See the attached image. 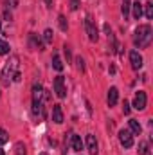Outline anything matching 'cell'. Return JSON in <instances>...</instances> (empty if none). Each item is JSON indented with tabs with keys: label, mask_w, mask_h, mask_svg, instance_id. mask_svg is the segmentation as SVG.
Wrapping results in <instances>:
<instances>
[{
	"label": "cell",
	"mask_w": 153,
	"mask_h": 155,
	"mask_svg": "<svg viewBox=\"0 0 153 155\" xmlns=\"http://www.w3.org/2000/svg\"><path fill=\"white\" fill-rule=\"evenodd\" d=\"M151 27L148 25V24H144V25H139L137 29H135V36H133V41H135V45L141 49V47H148L150 43H151Z\"/></svg>",
	"instance_id": "6da1fadb"
},
{
	"label": "cell",
	"mask_w": 153,
	"mask_h": 155,
	"mask_svg": "<svg viewBox=\"0 0 153 155\" xmlns=\"http://www.w3.org/2000/svg\"><path fill=\"white\" fill-rule=\"evenodd\" d=\"M18 56H11L7 61H5V65H4V69H2V72H0V78H2V85H9L11 83V78L15 76V72H16V69H18Z\"/></svg>",
	"instance_id": "7a4b0ae2"
},
{
	"label": "cell",
	"mask_w": 153,
	"mask_h": 155,
	"mask_svg": "<svg viewBox=\"0 0 153 155\" xmlns=\"http://www.w3.org/2000/svg\"><path fill=\"white\" fill-rule=\"evenodd\" d=\"M85 27H86V35L90 41H97L99 40V33H97V27H96V22L90 15H86V20H85Z\"/></svg>",
	"instance_id": "3957f363"
},
{
	"label": "cell",
	"mask_w": 153,
	"mask_h": 155,
	"mask_svg": "<svg viewBox=\"0 0 153 155\" xmlns=\"http://www.w3.org/2000/svg\"><path fill=\"white\" fill-rule=\"evenodd\" d=\"M146 105H148V96H146V92H144V90H139V92L135 94L133 107H135L137 110H144V108H146Z\"/></svg>",
	"instance_id": "277c9868"
},
{
	"label": "cell",
	"mask_w": 153,
	"mask_h": 155,
	"mask_svg": "<svg viewBox=\"0 0 153 155\" xmlns=\"http://www.w3.org/2000/svg\"><path fill=\"white\" fill-rule=\"evenodd\" d=\"M119 143L124 148H132L133 146V134L130 130H121L119 132Z\"/></svg>",
	"instance_id": "5b68a950"
},
{
	"label": "cell",
	"mask_w": 153,
	"mask_h": 155,
	"mask_svg": "<svg viewBox=\"0 0 153 155\" xmlns=\"http://www.w3.org/2000/svg\"><path fill=\"white\" fill-rule=\"evenodd\" d=\"M54 92L61 99L67 96V88H65V79H63V76H56V79H54Z\"/></svg>",
	"instance_id": "8992f818"
},
{
	"label": "cell",
	"mask_w": 153,
	"mask_h": 155,
	"mask_svg": "<svg viewBox=\"0 0 153 155\" xmlns=\"http://www.w3.org/2000/svg\"><path fill=\"white\" fill-rule=\"evenodd\" d=\"M86 150H88V153H90V155H97V153H99L97 141H96V137H94L92 134H88V135H86Z\"/></svg>",
	"instance_id": "52a82bcc"
},
{
	"label": "cell",
	"mask_w": 153,
	"mask_h": 155,
	"mask_svg": "<svg viewBox=\"0 0 153 155\" xmlns=\"http://www.w3.org/2000/svg\"><path fill=\"white\" fill-rule=\"evenodd\" d=\"M130 61H132V67L135 71H139L142 67V56L139 54V51H132L130 52Z\"/></svg>",
	"instance_id": "ba28073f"
},
{
	"label": "cell",
	"mask_w": 153,
	"mask_h": 155,
	"mask_svg": "<svg viewBox=\"0 0 153 155\" xmlns=\"http://www.w3.org/2000/svg\"><path fill=\"white\" fill-rule=\"evenodd\" d=\"M52 121L56 124H61L63 123V110H61V105H52Z\"/></svg>",
	"instance_id": "9c48e42d"
},
{
	"label": "cell",
	"mask_w": 153,
	"mask_h": 155,
	"mask_svg": "<svg viewBox=\"0 0 153 155\" xmlns=\"http://www.w3.org/2000/svg\"><path fill=\"white\" fill-rule=\"evenodd\" d=\"M117 99H119V90L112 87L110 90H108V96H106V101H108V107H114L115 103H117Z\"/></svg>",
	"instance_id": "30bf717a"
},
{
	"label": "cell",
	"mask_w": 153,
	"mask_h": 155,
	"mask_svg": "<svg viewBox=\"0 0 153 155\" xmlns=\"http://www.w3.org/2000/svg\"><path fill=\"white\" fill-rule=\"evenodd\" d=\"M70 146L74 152H81L83 150V141L79 135H70Z\"/></svg>",
	"instance_id": "8fae6325"
},
{
	"label": "cell",
	"mask_w": 153,
	"mask_h": 155,
	"mask_svg": "<svg viewBox=\"0 0 153 155\" xmlns=\"http://www.w3.org/2000/svg\"><path fill=\"white\" fill-rule=\"evenodd\" d=\"M43 99V88L40 83H34L33 85V101H41Z\"/></svg>",
	"instance_id": "7c38bea8"
},
{
	"label": "cell",
	"mask_w": 153,
	"mask_h": 155,
	"mask_svg": "<svg viewBox=\"0 0 153 155\" xmlns=\"http://www.w3.org/2000/svg\"><path fill=\"white\" fill-rule=\"evenodd\" d=\"M130 132H132V134H135V135H141L142 126H141V123H139L137 119H130Z\"/></svg>",
	"instance_id": "4fadbf2b"
},
{
	"label": "cell",
	"mask_w": 153,
	"mask_h": 155,
	"mask_svg": "<svg viewBox=\"0 0 153 155\" xmlns=\"http://www.w3.org/2000/svg\"><path fill=\"white\" fill-rule=\"evenodd\" d=\"M132 9H133V18H135V20H139V18L142 16V4L133 2V4H132Z\"/></svg>",
	"instance_id": "5bb4252c"
},
{
	"label": "cell",
	"mask_w": 153,
	"mask_h": 155,
	"mask_svg": "<svg viewBox=\"0 0 153 155\" xmlns=\"http://www.w3.org/2000/svg\"><path fill=\"white\" fill-rule=\"evenodd\" d=\"M33 114L34 116H43V103L41 101H33Z\"/></svg>",
	"instance_id": "9a60e30c"
},
{
	"label": "cell",
	"mask_w": 153,
	"mask_h": 155,
	"mask_svg": "<svg viewBox=\"0 0 153 155\" xmlns=\"http://www.w3.org/2000/svg\"><path fill=\"white\" fill-rule=\"evenodd\" d=\"M130 9H132V2L130 0H122V5H121V11H122V15H124V18L130 15Z\"/></svg>",
	"instance_id": "2e32d148"
},
{
	"label": "cell",
	"mask_w": 153,
	"mask_h": 155,
	"mask_svg": "<svg viewBox=\"0 0 153 155\" xmlns=\"http://www.w3.org/2000/svg\"><path fill=\"white\" fill-rule=\"evenodd\" d=\"M139 153H141V155H151V153H150V146H148V143H146V141L139 143Z\"/></svg>",
	"instance_id": "e0dca14e"
},
{
	"label": "cell",
	"mask_w": 153,
	"mask_h": 155,
	"mask_svg": "<svg viewBox=\"0 0 153 155\" xmlns=\"http://www.w3.org/2000/svg\"><path fill=\"white\" fill-rule=\"evenodd\" d=\"M58 24H60V29H61V31H67V29H69L67 18H65L63 15H60V16H58Z\"/></svg>",
	"instance_id": "ac0fdd59"
},
{
	"label": "cell",
	"mask_w": 153,
	"mask_h": 155,
	"mask_svg": "<svg viewBox=\"0 0 153 155\" xmlns=\"http://www.w3.org/2000/svg\"><path fill=\"white\" fill-rule=\"evenodd\" d=\"M52 67H54L56 71H61V69H63V63H61V60H60L58 54H54V58H52Z\"/></svg>",
	"instance_id": "d6986e66"
},
{
	"label": "cell",
	"mask_w": 153,
	"mask_h": 155,
	"mask_svg": "<svg viewBox=\"0 0 153 155\" xmlns=\"http://www.w3.org/2000/svg\"><path fill=\"white\" fill-rule=\"evenodd\" d=\"M15 153L16 155H25V144H24V143H16V144H15Z\"/></svg>",
	"instance_id": "ffe728a7"
},
{
	"label": "cell",
	"mask_w": 153,
	"mask_h": 155,
	"mask_svg": "<svg viewBox=\"0 0 153 155\" xmlns=\"http://www.w3.org/2000/svg\"><path fill=\"white\" fill-rule=\"evenodd\" d=\"M144 13H146V16H148V18H153V4H151V2L144 4Z\"/></svg>",
	"instance_id": "44dd1931"
},
{
	"label": "cell",
	"mask_w": 153,
	"mask_h": 155,
	"mask_svg": "<svg viewBox=\"0 0 153 155\" xmlns=\"http://www.w3.org/2000/svg\"><path fill=\"white\" fill-rule=\"evenodd\" d=\"M7 141H9V135H7V132H5L4 128H0V146H2V144H5Z\"/></svg>",
	"instance_id": "7402d4cb"
},
{
	"label": "cell",
	"mask_w": 153,
	"mask_h": 155,
	"mask_svg": "<svg viewBox=\"0 0 153 155\" xmlns=\"http://www.w3.org/2000/svg\"><path fill=\"white\" fill-rule=\"evenodd\" d=\"M43 41H45V43H52V31H50V29H45V33H43Z\"/></svg>",
	"instance_id": "603a6c76"
},
{
	"label": "cell",
	"mask_w": 153,
	"mask_h": 155,
	"mask_svg": "<svg viewBox=\"0 0 153 155\" xmlns=\"http://www.w3.org/2000/svg\"><path fill=\"white\" fill-rule=\"evenodd\" d=\"M0 54H9V43L0 40Z\"/></svg>",
	"instance_id": "cb8c5ba5"
},
{
	"label": "cell",
	"mask_w": 153,
	"mask_h": 155,
	"mask_svg": "<svg viewBox=\"0 0 153 155\" xmlns=\"http://www.w3.org/2000/svg\"><path fill=\"white\" fill-rule=\"evenodd\" d=\"M76 67H77V71H81V72L85 71V61H83V58H81V56H77V58H76Z\"/></svg>",
	"instance_id": "d4e9b609"
},
{
	"label": "cell",
	"mask_w": 153,
	"mask_h": 155,
	"mask_svg": "<svg viewBox=\"0 0 153 155\" xmlns=\"http://www.w3.org/2000/svg\"><path fill=\"white\" fill-rule=\"evenodd\" d=\"M63 52H65V56H67V63H70V58H72V56H70V47L65 45V47H63Z\"/></svg>",
	"instance_id": "484cf974"
},
{
	"label": "cell",
	"mask_w": 153,
	"mask_h": 155,
	"mask_svg": "<svg viewBox=\"0 0 153 155\" xmlns=\"http://www.w3.org/2000/svg\"><path fill=\"white\" fill-rule=\"evenodd\" d=\"M77 7H79V0H70V9L76 11Z\"/></svg>",
	"instance_id": "4316f807"
},
{
	"label": "cell",
	"mask_w": 153,
	"mask_h": 155,
	"mask_svg": "<svg viewBox=\"0 0 153 155\" xmlns=\"http://www.w3.org/2000/svg\"><path fill=\"white\" fill-rule=\"evenodd\" d=\"M5 4L9 7H18V0H5Z\"/></svg>",
	"instance_id": "83f0119b"
},
{
	"label": "cell",
	"mask_w": 153,
	"mask_h": 155,
	"mask_svg": "<svg viewBox=\"0 0 153 155\" xmlns=\"http://www.w3.org/2000/svg\"><path fill=\"white\" fill-rule=\"evenodd\" d=\"M122 112H124V114H130V105H128L126 101H124V105H122Z\"/></svg>",
	"instance_id": "f1b7e54d"
},
{
	"label": "cell",
	"mask_w": 153,
	"mask_h": 155,
	"mask_svg": "<svg viewBox=\"0 0 153 155\" xmlns=\"http://www.w3.org/2000/svg\"><path fill=\"white\" fill-rule=\"evenodd\" d=\"M13 79H15L16 83H18V81H22V74H20V72H15V76H13Z\"/></svg>",
	"instance_id": "f546056e"
},
{
	"label": "cell",
	"mask_w": 153,
	"mask_h": 155,
	"mask_svg": "<svg viewBox=\"0 0 153 155\" xmlns=\"http://www.w3.org/2000/svg\"><path fill=\"white\" fill-rule=\"evenodd\" d=\"M4 16H5V18H7V20H11V18H13V16H11V13H9V11H5V13H4Z\"/></svg>",
	"instance_id": "4dcf8cb0"
},
{
	"label": "cell",
	"mask_w": 153,
	"mask_h": 155,
	"mask_svg": "<svg viewBox=\"0 0 153 155\" xmlns=\"http://www.w3.org/2000/svg\"><path fill=\"white\" fill-rule=\"evenodd\" d=\"M43 2H45L47 7H52V0H43Z\"/></svg>",
	"instance_id": "1f68e13d"
},
{
	"label": "cell",
	"mask_w": 153,
	"mask_h": 155,
	"mask_svg": "<svg viewBox=\"0 0 153 155\" xmlns=\"http://www.w3.org/2000/svg\"><path fill=\"white\" fill-rule=\"evenodd\" d=\"M0 155H4V150H2V148H0Z\"/></svg>",
	"instance_id": "d6a6232c"
},
{
	"label": "cell",
	"mask_w": 153,
	"mask_h": 155,
	"mask_svg": "<svg viewBox=\"0 0 153 155\" xmlns=\"http://www.w3.org/2000/svg\"><path fill=\"white\" fill-rule=\"evenodd\" d=\"M0 29H2V20H0Z\"/></svg>",
	"instance_id": "836d02e7"
},
{
	"label": "cell",
	"mask_w": 153,
	"mask_h": 155,
	"mask_svg": "<svg viewBox=\"0 0 153 155\" xmlns=\"http://www.w3.org/2000/svg\"><path fill=\"white\" fill-rule=\"evenodd\" d=\"M40 155H49V153H40Z\"/></svg>",
	"instance_id": "e575fe53"
}]
</instances>
